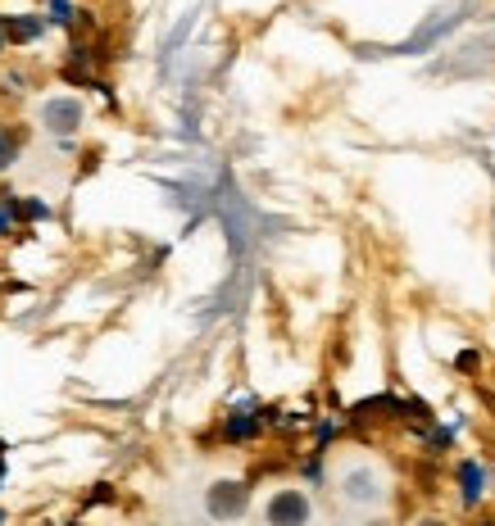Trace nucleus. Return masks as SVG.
I'll return each instance as SVG.
<instances>
[{"mask_svg": "<svg viewBox=\"0 0 495 526\" xmlns=\"http://www.w3.org/2000/svg\"><path fill=\"white\" fill-rule=\"evenodd\" d=\"M250 504V490L241 486V481H218V486H209L205 495V508L209 517H218V522H232V517H241Z\"/></svg>", "mask_w": 495, "mask_h": 526, "instance_id": "nucleus-1", "label": "nucleus"}, {"mask_svg": "<svg viewBox=\"0 0 495 526\" xmlns=\"http://www.w3.org/2000/svg\"><path fill=\"white\" fill-rule=\"evenodd\" d=\"M264 517H268V526H305V522H309V499H305V490H278V495L268 499Z\"/></svg>", "mask_w": 495, "mask_h": 526, "instance_id": "nucleus-2", "label": "nucleus"}, {"mask_svg": "<svg viewBox=\"0 0 495 526\" xmlns=\"http://www.w3.org/2000/svg\"><path fill=\"white\" fill-rule=\"evenodd\" d=\"M41 123H46L50 132L69 137V132H78V123H82V105L78 100H46V105H41Z\"/></svg>", "mask_w": 495, "mask_h": 526, "instance_id": "nucleus-3", "label": "nucleus"}, {"mask_svg": "<svg viewBox=\"0 0 495 526\" xmlns=\"http://www.w3.org/2000/svg\"><path fill=\"white\" fill-rule=\"evenodd\" d=\"M346 495L359 499V504H373V499L382 495V490H377V477H373V472H350V477H346Z\"/></svg>", "mask_w": 495, "mask_h": 526, "instance_id": "nucleus-4", "label": "nucleus"}, {"mask_svg": "<svg viewBox=\"0 0 495 526\" xmlns=\"http://www.w3.org/2000/svg\"><path fill=\"white\" fill-rule=\"evenodd\" d=\"M459 486H464V504H477V499H482L486 477H482V468H477L473 458H468V463H459Z\"/></svg>", "mask_w": 495, "mask_h": 526, "instance_id": "nucleus-5", "label": "nucleus"}, {"mask_svg": "<svg viewBox=\"0 0 495 526\" xmlns=\"http://www.w3.org/2000/svg\"><path fill=\"white\" fill-rule=\"evenodd\" d=\"M19 146H23L19 132H14V127H0V168H10V164H14Z\"/></svg>", "mask_w": 495, "mask_h": 526, "instance_id": "nucleus-6", "label": "nucleus"}, {"mask_svg": "<svg viewBox=\"0 0 495 526\" xmlns=\"http://www.w3.org/2000/svg\"><path fill=\"white\" fill-rule=\"evenodd\" d=\"M41 28H46L41 19H10V23H5V32H10L14 41H32V37H41Z\"/></svg>", "mask_w": 495, "mask_h": 526, "instance_id": "nucleus-7", "label": "nucleus"}, {"mask_svg": "<svg viewBox=\"0 0 495 526\" xmlns=\"http://www.w3.org/2000/svg\"><path fill=\"white\" fill-rule=\"evenodd\" d=\"M259 431V422L250 418V413H232L228 418V440H246V436H255Z\"/></svg>", "mask_w": 495, "mask_h": 526, "instance_id": "nucleus-8", "label": "nucleus"}, {"mask_svg": "<svg viewBox=\"0 0 495 526\" xmlns=\"http://www.w3.org/2000/svg\"><path fill=\"white\" fill-rule=\"evenodd\" d=\"M14 214H23V218H46V205H37V200H28V205H19Z\"/></svg>", "mask_w": 495, "mask_h": 526, "instance_id": "nucleus-9", "label": "nucleus"}, {"mask_svg": "<svg viewBox=\"0 0 495 526\" xmlns=\"http://www.w3.org/2000/svg\"><path fill=\"white\" fill-rule=\"evenodd\" d=\"M5 227H10V214H5V209H0V232H5Z\"/></svg>", "mask_w": 495, "mask_h": 526, "instance_id": "nucleus-10", "label": "nucleus"}, {"mask_svg": "<svg viewBox=\"0 0 495 526\" xmlns=\"http://www.w3.org/2000/svg\"><path fill=\"white\" fill-rule=\"evenodd\" d=\"M418 526H446V522H436V517H427V522H418Z\"/></svg>", "mask_w": 495, "mask_h": 526, "instance_id": "nucleus-11", "label": "nucleus"}, {"mask_svg": "<svg viewBox=\"0 0 495 526\" xmlns=\"http://www.w3.org/2000/svg\"><path fill=\"white\" fill-rule=\"evenodd\" d=\"M0 522H5V513H0Z\"/></svg>", "mask_w": 495, "mask_h": 526, "instance_id": "nucleus-12", "label": "nucleus"}]
</instances>
